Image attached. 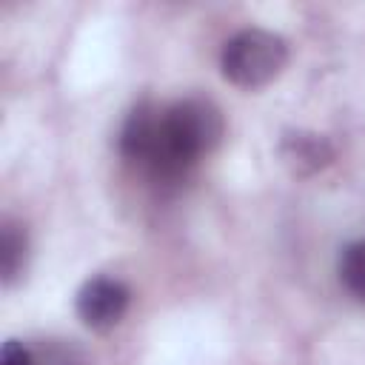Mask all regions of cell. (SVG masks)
<instances>
[{"label":"cell","mask_w":365,"mask_h":365,"mask_svg":"<svg viewBox=\"0 0 365 365\" xmlns=\"http://www.w3.org/2000/svg\"><path fill=\"white\" fill-rule=\"evenodd\" d=\"M131 308V288L111 274L88 277L74 297V311L88 331L106 334L123 322Z\"/></svg>","instance_id":"cell-3"},{"label":"cell","mask_w":365,"mask_h":365,"mask_svg":"<svg viewBox=\"0 0 365 365\" xmlns=\"http://www.w3.org/2000/svg\"><path fill=\"white\" fill-rule=\"evenodd\" d=\"M279 154L285 165H291L294 174H314L325 168L334 160V145L328 137L314 134V131H291L279 143Z\"/></svg>","instance_id":"cell-4"},{"label":"cell","mask_w":365,"mask_h":365,"mask_svg":"<svg viewBox=\"0 0 365 365\" xmlns=\"http://www.w3.org/2000/svg\"><path fill=\"white\" fill-rule=\"evenodd\" d=\"M336 277L339 285L351 299L365 305V237L348 242L336 257Z\"/></svg>","instance_id":"cell-6"},{"label":"cell","mask_w":365,"mask_h":365,"mask_svg":"<svg viewBox=\"0 0 365 365\" xmlns=\"http://www.w3.org/2000/svg\"><path fill=\"white\" fill-rule=\"evenodd\" d=\"M0 365H34L31 345H26L20 339H6V345L0 351Z\"/></svg>","instance_id":"cell-8"},{"label":"cell","mask_w":365,"mask_h":365,"mask_svg":"<svg viewBox=\"0 0 365 365\" xmlns=\"http://www.w3.org/2000/svg\"><path fill=\"white\" fill-rule=\"evenodd\" d=\"M225 134L222 111L205 97L137 103L120 128V154L154 182L185 180Z\"/></svg>","instance_id":"cell-1"},{"label":"cell","mask_w":365,"mask_h":365,"mask_svg":"<svg viewBox=\"0 0 365 365\" xmlns=\"http://www.w3.org/2000/svg\"><path fill=\"white\" fill-rule=\"evenodd\" d=\"M26 259H29V234L26 225L6 217L3 228H0V277L3 285H14V279L26 271Z\"/></svg>","instance_id":"cell-5"},{"label":"cell","mask_w":365,"mask_h":365,"mask_svg":"<svg viewBox=\"0 0 365 365\" xmlns=\"http://www.w3.org/2000/svg\"><path fill=\"white\" fill-rule=\"evenodd\" d=\"M288 40L271 29L248 26L231 34L220 48V71L237 88H262L288 66Z\"/></svg>","instance_id":"cell-2"},{"label":"cell","mask_w":365,"mask_h":365,"mask_svg":"<svg viewBox=\"0 0 365 365\" xmlns=\"http://www.w3.org/2000/svg\"><path fill=\"white\" fill-rule=\"evenodd\" d=\"M31 359L34 365H86L83 351L66 339H43L31 345Z\"/></svg>","instance_id":"cell-7"}]
</instances>
